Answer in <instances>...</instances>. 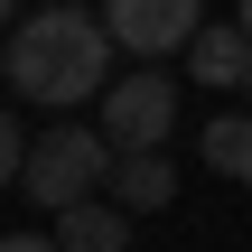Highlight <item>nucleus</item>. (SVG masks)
Instances as JSON below:
<instances>
[{"instance_id": "nucleus-6", "label": "nucleus", "mask_w": 252, "mask_h": 252, "mask_svg": "<svg viewBox=\"0 0 252 252\" xmlns=\"http://www.w3.org/2000/svg\"><path fill=\"white\" fill-rule=\"evenodd\" d=\"M178 196V168H168V150H122L112 159V206H131V215H159Z\"/></svg>"}, {"instance_id": "nucleus-8", "label": "nucleus", "mask_w": 252, "mask_h": 252, "mask_svg": "<svg viewBox=\"0 0 252 252\" xmlns=\"http://www.w3.org/2000/svg\"><path fill=\"white\" fill-rule=\"evenodd\" d=\"M206 168L252 187V112H224V122H206Z\"/></svg>"}, {"instance_id": "nucleus-4", "label": "nucleus", "mask_w": 252, "mask_h": 252, "mask_svg": "<svg viewBox=\"0 0 252 252\" xmlns=\"http://www.w3.org/2000/svg\"><path fill=\"white\" fill-rule=\"evenodd\" d=\"M103 28L131 47V65H150L206 28V0H103Z\"/></svg>"}, {"instance_id": "nucleus-1", "label": "nucleus", "mask_w": 252, "mask_h": 252, "mask_svg": "<svg viewBox=\"0 0 252 252\" xmlns=\"http://www.w3.org/2000/svg\"><path fill=\"white\" fill-rule=\"evenodd\" d=\"M112 56H122V37L103 28V9L56 0V9H28V19L9 28V56H0V65H9V94H19V103L65 112V103H103Z\"/></svg>"}, {"instance_id": "nucleus-5", "label": "nucleus", "mask_w": 252, "mask_h": 252, "mask_svg": "<svg viewBox=\"0 0 252 252\" xmlns=\"http://www.w3.org/2000/svg\"><path fill=\"white\" fill-rule=\"evenodd\" d=\"M187 75H206V84H243V75H252V28H243V19H206V28L187 37Z\"/></svg>"}, {"instance_id": "nucleus-11", "label": "nucleus", "mask_w": 252, "mask_h": 252, "mask_svg": "<svg viewBox=\"0 0 252 252\" xmlns=\"http://www.w3.org/2000/svg\"><path fill=\"white\" fill-rule=\"evenodd\" d=\"M243 94H252V75H243Z\"/></svg>"}, {"instance_id": "nucleus-9", "label": "nucleus", "mask_w": 252, "mask_h": 252, "mask_svg": "<svg viewBox=\"0 0 252 252\" xmlns=\"http://www.w3.org/2000/svg\"><path fill=\"white\" fill-rule=\"evenodd\" d=\"M0 252H65V243H56V234H9Z\"/></svg>"}, {"instance_id": "nucleus-2", "label": "nucleus", "mask_w": 252, "mask_h": 252, "mask_svg": "<svg viewBox=\"0 0 252 252\" xmlns=\"http://www.w3.org/2000/svg\"><path fill=\"white\" fill-rule=\"evenodd\" d=\"M112 159H122V140H112V131L56 122V131H37V150H28V168H19V196H28V206H47V215H65V206H84V196H103V187H112Z\"/></svg>"}, {"instance_id": "nucleus-3", "label": "nucleus", "mask_w": 252, "mask_h": 252, "mask_svg": "<svg viewBox=\"0 0 252 252\" xmlns=\"http://www.w3.org/2000/svg\"><path fill=\"white\" fill-rule=\"evenodd\" d=\"M103 131H112L122 150H159V140L178 131V84L150 75V65L112 75V84H103Z\"/></svg>"}, {"instance_id": "nucleus-10", "label": "nucleus", "mask_w": 252, "mask_h": 252, "mask_svg": "<svg viewBox=\"0 0 252 252\" xmlns=\"http://www.w3.org/2000/svg\"><path fill=\"white\" fill-rule=\"evenodd\" d=\"M234 19H243V28H252V0H234Z\"/></svg>"}, {"instance_id": "nucleus-7", "label": "nucleus", "mask_w": 252, "mask_h": 252, "mask_svg": "<svg viewBox=\"0 0 252 252\" xmlns=\"http://www.w3.org/2000/svg\"><path fill=\"white\" fill-rule=\"evenodd\" d=\"M56 243L65 252H131V206H112V196L65 206V215H56Z\"/></svg>"}]
</instances>
